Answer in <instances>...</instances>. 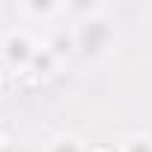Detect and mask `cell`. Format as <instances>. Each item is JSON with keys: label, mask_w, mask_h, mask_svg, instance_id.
<instances>
[{"label": "cell", "mask_w": 152, "mask_h": 152, "mask_svg": "<svg viewBox=\"0 0 152 152\" xmlns=\"http://www.w3.org/2000/svg\"><path fill=\"white\" fill-rule=\"evenodd\" d=\"M63 6L54 3V0H27V3H18V12L27 18H54Z\"/></svg>", "instance_id": "cell-5"}, {"label": "cell", "mask_w": 152, "mask_h": 152, "mask_svg": "<svg viewBox=\"0 0 152 152\" xmlns=\"http://www.w3.org/2000/svg\"><path fill=\"white\" fill-rule=\"evenodd\" d=\"M36 51H39V42L27 27H12L0 39V57H3V63L9 69H18V72L30 69Z\"/></svg>", "instance_id": "cell-2"}, {"label": "cell", "mask_w": 152, "mask_h": 152, "mask_svg": "<svg viewBox=\"0 0 152 152\" xmlns=\"http://www.w3.org/2000/svg\"><path fill=\"white\" fill-rule=\"evenodd\" d=\"M9 140H12V131H9V128H0V149L9 146Z\"/></svg>", "instance_id": "cell-8"}, {"label": "cell", "mask_w": 152, "mask_h": 152, "mask_svg": "<svg viewBox=\"0 0 152 152\" xmlns=\"http://www.w3.org/2000/svg\"><path fill=\"white\" fill-rule=\"evenodd\" d=\"M6 87H9V69H6L3 63H0V93H3Z\"/></svg>", "instance_id": "cell-7"}, {"label": "cell", "mask_w": 152, "mask_h": 152, "mask_svg": "<svg viewBox=\"0 0 152 152\" xmlns=\"http://www.w3.org/2000/svg\"><path fill=\"white\" fill-rule=\"evenodd\" d=\"M72 39H75V45L81 48L84 57H90V60L104 57V54L110 51V45H113V21H110V15H107L104 9L90 12L87 18L78 21Z\"/></svg>", "instance_id": "cell-1"}, {"label": "cell", "mask_w": 152, "mask_h": 152, "mask_svg": "<svg viewBox=\"0 0 152 152\" xmlns=\"http://www.w3.org/2000/svg\"><path fill=\"white\" fill-rule=\"evenodd\" d=\"M45 152H87V143L72 131H60L45 143Z\"/></svg>", "instance_id": "cell-3"}, {"label": "cell", "mask_w": 152, "mask_h": 152, "mask_svg": "<svg viewBox=\"0 0 152 152\" xmlns=\"http://www.w3.org/2000/svg\"><path fill=\"white\" fill-rule=\"evenodd\" d=\"M87 152H116V146H110V143H93V146H87Z\"/></svg>", "instance_id": "cell-6"}, {"label": "cell", "mask_w": 152, "mask_h": 152, "mask_svg": "<svg viewBox=\"0 0 152 152\" xmlns=\"http://www.w3.org/2000/svg\"><path fill=\"white\" fill-rule=\"evenodd\" d=\"M113 146H116V152H152V134H146V131H128Z\"/></svg>", "instance_id": "cell-4"}]
</instances>
